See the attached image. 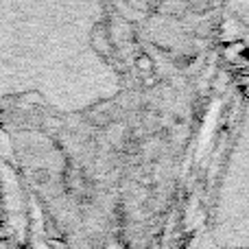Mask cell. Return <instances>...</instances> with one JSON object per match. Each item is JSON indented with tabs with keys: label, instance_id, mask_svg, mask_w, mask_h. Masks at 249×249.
<instances>
[{
	"label": "cell",
	"instance_id": "cell-1",
	"mask_svg": "<svg viewBox=\"0 0 249 249\" xmlns=\"http://www.w3.org/2000/svg\"><path fill=\"white\" fill-rule=\"evenodd\" d=\"M0 88L83 114L123 92L105 0H0Z\"/></svg>",
	"mask_w": 249,
	"mask_h": 249
},
{
	"label": "cell",
	"instance_id": "cell-2",
	"mask_svg": "<svg viewBox=\"0 0 249 249\" xmlns=\"http://www.w3.org/2000/svg\"><path fill=\"white\" fill-rule=\"evenodd\" d=\"M221 221L249 225V101L241 114L216 197Z\"/></svg>",
	"mask_w": 249,
	"mask_h": 249
}]
</instances>
